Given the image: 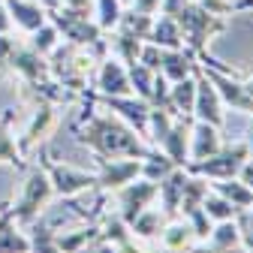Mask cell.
I'll return each mask as SVG.
<instances>
[{"mask_svg": "<svg viewBox=\"0 0 253 253\" xmlns=\"http://www.w3.org/2000/svg\"><path fill=\"white\" fill-rule=\"evenodd\" d=\"M154 253H172V250H166V247H163V250H154Z\"/></svg>", "mask_w": 253, "mask_h": 253, "instance_id": "cell-47", "label": "cell"}, {"mask_svg": "<svg viewBox=\"0 0 253 253\" xmlns=\"http://www.w3.org/2000/svg\"><path fill=\"white\" fill-rule=\"evenodd\" d=\"M166 214L160 211V208H145L133 223H130V235H139V238H154V235H160L163 232V226H166Z\"/></svg>", "mask_w": 253, "mask_h": 253, "instance_id": "cell-28", "label": "cell"}, {"mask_svg": "<svg viewBox=\"0 0 253 253\" xmlns=\"http://www.w3.org/2000/svg\"><path fill=\"white\" fill-rule=\"evenodd\" d=\"M178 24H181V34H184V45L193 51L196 57L202 51H208V42L211 37L217 34H223V30L229 27L226 18H220V15H211L208 9H202L196 0H190V3H184L178 9Z\"/></svg>", "mask_w": 253, "mask_h": 253, "instance_id": "cell-2", "label": "cell"}, {"mask_svg": "<svg viewBox=\"0 0 253 253\" xmlns=\"http://www.w3.org/2000/svg\"><path fill=\"white\" fill-rule=\"evenodd\" d=\"M121 193V220L126 226L133 223V220L157 199V181H148V178H142V181H130L126 187H121L118 190Z\"/></svg>", "mask_w": 253, "mask_h": 253, "instance_id": "cell-12", "label": "cell"}, {"mask_svg": "<svg viewBox=\"0 0 253 253\" xmlns=\"http://www.w3.org/2000/svg\"><path fill=\"white\" fill-rule=\"evenodd\" d=\"M148 42L160 45V48H184V34H181L178 18H175V15H166V12H160V18L154 15Z\"/></svg>", "mask_w": 253, "mask_h": 253, "instance_id": "cell-20", "label": "cell"}, {"mask_svg": "<svg viewBox=\"0 0 253 253\" xmlns=\"http://www.w3.org/2000/svg\"><path fill=\"white\" fill-rule=\"evenodd\" d=\"M247 148H250V157H253V130H250V136H247Z\"/></svg>", "mask_w": 253, "mask_h": 253, "instance_id": "cell-45", "label": "cell"}, {"mask_svg": "<svg viewBox=\"0 0 253 253\" xmlns=\"http://www.w3.org/2000/svg\"><path fill=\"white\" fill-rule=\"evenodd\" d=\"M54 124H57V106L48 103V100H37L34 115H30V124L24 126V133H21V139H18L21 154H27L30 148H37V145L54 130Z\"/></svg>", "mask_w": 253, "mask_h": 253, "instance_id": "cell-13", "label": "cell"}, {"mask_svg": "<svg viewBox=\"0 0 253 253\" xmlns=\"http://www.w3.org/2000/svg\"><path fill=\"white\" fill-rule=\"evenodd\" d=\"M6 9H9V18H12V27L24 30V34H34L37 27H42L48 21V12L40 0H3Z\"/></svg>", "mask_w": 253, "mask_h": 253, "instance_id": "cell-16", "label": "cell"}, {"mask_svg": "<svg viewBox=\"0 0 253 253\" xmlns=\"http://www.w3.org/2000/svg\"><path fill=\"white\" fill-rule=\"evenodd\" d=\"M196 70V54L190 51L187 45L184 48H163V63H160V73L166 76V82H181V79H190Z\"/></svg>", "mask_w": 253, "mask_h": 253, "instance_id": "cell-19", "label": "cell"}, {"mask_svg": "<svg viewBox=\"0 0 253 253\" xmlns=\"http://www.w3.org/2000/svg\"><path fill=\"white\" fill-rule=\"evenodd\" d=\"M244 3H250V0H238V3H232V12H241V6Z\"/></svg>", "mask_w": 253, "mask_h": 253, "instance_id": "cell-44", "label": "cell"}, {"mask_svg": "<svg viewBox=\"0 0 253 253\" xmlns=\"http://www.w3.org/2000/svg\"><path fill=\"white\" fill-rule=\"evenodd\" d=\"M199 67H202V63H199ZM202 73L208 76V82L220 93L223 106H232L235 112L253 115V100H250V93L244 90V82L235 79V73H223V70H214V67H202Z\"/></svg>", "mask_w": 253, "mask_h": 253, "instance_id": "cell-11", "label": "cell"}, {"mask_svg": "<svg viewBox=\"0 0 253 253\" xmlns=\"http://www.w3.org/2000/svg\"><path fill=\"white\" fill-rule=\"evenodd\" d=\"M126 70H130V84H133V93H136V97H142L148 106H151V90H154V70H148L145 67V63H130V67H126Z\"/></svg>", "mask_w": 253, "mask_h": 253, "instance_id": "cell-33", "label": "cell"}, {"mask_svg": "<svg viewBox=\"0 0 253 253\" xmlns=\"http://www.w3.org/2000/svg\"><path fill=\"white\" fill-rule=\"evenodd\" d=\"M184 3H190V0H163V3H160V12H166V15H178V9H181Z\"/></svg>", "mask_w": 253, "mask_h": 253, "instance_id": "cell-41", "label": "cell"}, {"mask_svg": "<svg viewBox=\"0 0 253 253\" xmlns=\"http://www.w3.org/2000/svg\"><path fill=\"white\" fill-rule=\"evenodd\" d=\"M193 79H196V103H193V118L196 121H205L211 126H223L226 118H223V100L220 93L214 90V84L208 82V76L202 73V67L196 63L193 70Z\"/></svg>", "mask_w": 253, "mask_h": 253, "instance_id": "cell-9", "label": "cell"}, {"mask_svg": "<svg viewBox=\"0 0 253 253\" xmlns=\"http://www.w3.org/2000/svg\"><path fill=\"white\" fill-rule=\"evenodd\" d=\"M97 238H100L97 223H87V226H79V229H60L57 232V247H60V253H79V250L90 247Z\"/></svg>", "mask_w": 253, "mask_h": 253, "instance_id": "cell-25", "label": "cell"}, {"mask_svg": "<svg viewBox=\"0 0 253 253\" xmlns=\"http://www.w3.org/2000/svg\"><path fill=\"white\" fill-rule=\"evenodd\" d=\"M121 15H124L121 0H93V21H97V27L103 34H112L121 21Z\"/></svg>", "mask_w": 253, "mask_h": 253, "instance_id": "cell-30", "label": "cell"}, {"mask_svg": "<svg viewBox=\"0 0 253 253\" xmlns=\"http://www.w3.org/2000/svg\"><path fill=\"white\" fill-rule=\"evenodd\" d=\"M160 235H163V247L172 253H190L196 247V232L184 217H172V223L163 226Z\"/></svg>", "mask_w": 253, "mask_h": 253, "instance_id": "cell-23", "label": "cell"}, {"mask_svg": "<svg viewBox=\"0 0 253 253\" xmlns=\"http://www.w3.org/2000/svg\"><path fill=\"white\" fill-rule=\"evenodd\" d=\"M82 100H84V112L76 118L73 136L79 145H84L97 154V160H109V157H139V160H148V157L157 154L151 145H145L136 136V130L130 124H124L121 118H103L93 112L90 90L82 93Z\"/></svg>", "mask_w": 253, "mask_h": 253, "instance_id": "cell-1", "label": "cell"}, {"mask_svg": "<svg viewBox=\"0 0 253 253\" xmlns=\"http://www.w3.org/2000/svg\"><path fill=\"white\" fill-rule=\"evenodd\" d=\"M15 45H18V40L12 34H0V76L6 73V63H9V54L15 51Z\"/></svg>", "mask_w": 253, "mask_h": 253, "instance_id": "cell-37", "label": "cell"}, {"mask_svg": "<svg viewBox=\"0 0 253 253\" xmlns=\"http://www.w3.org/2000/svg\"><path fill=\"white\" fill-rule=\"evenodd\" d=\"M184 184H187V172L181 166H175L166 178L157 181V199H160V208L163 214L172 220L178 217V208H181V196H184Z\"/></svg>", "mask_w": 253, "mask_h": 253, "instance_id": "cell-17", "label": "cell"}, {"mask_svg": "<svg viewBox=\"0 0 253 253\" xmlns=\"http://www.w3.org/2000/svg\"><path fill=\"white\" fill-rule=\"evenodd\" d=\"M12 109H6L3 115H0V163H9V166H15L18 172H24L27 169V160H24V154H21V148H18V142H15V136H12Z\"/></svg>", "mask_w": 253, "mask_h": 253, "instance_id": "cell-21", "label": "cell"}, {"mask_svg": "<svg viewBox=\"0 0 253 253\" xmlns=\"http://www.w3.org/2000/svg\"><path fill=\"white\" fill-rule=\"evenodd\" d=\"M196 3L202 9H208L211 15H220V18H226L232 12V0H196Z\"/></svg>", "mask_w": 253, "mask_h": 253, "instance_id": "cell-38", "label": "cell"}, {"mask_svg": "<svg viewBox=\"0 0 253 253\" xmlns=\"http://www.w3.org/2000/svg\"><path fill=\"white\" fill-rule=\"evenodd\" d=\"M139 63H145L148 70L160 73V63H163V48L154 45V42H142V51H139Z\"/></svg>", "mask_w": 253, "mask_h": 253, "instance_id": "cell-36", "label": "cell"}, {"mask_svg": "<svg viewBox=\"0 0 253 253\" xmlns=\"http://www.w3.org/2000/svg\"><path fill=\"white\" fill-rule=\"evenodd\" d=\"M48 21L57 27L60 40L73 42V45H97L106 37L97 27V21H93V12L87 9H51Z\"/></svg>", "mask_w": 253, "mask_h": 253, "instance_id": "cell-4", "label": "cell"}, {"mask_svg": "<svg viewBox=\"0 0 253 253\" xmlns=\"http://www.w3.org/2000/svg\"><path fill=\"white\" fill-rule=\"evenodd\" d=\"M100 103L106 109H112L124 124H130L139 136H148V115H151V106L136 97V93H126V97H100Z\"/></svg>", "mask_w": 253, "mask_h": 253, "instance_id": "cell-14", "label": "cell"}, {"mask_svg": "<svg viewBox=\"0 0 253 253\" xmlns=\"http://www.w3.org/2000/svg\"><path fill=\"white\" fill-rule=\"evenodd\" d=\"M217 151H220V126H211L205 121L190 124V163L208 160Z\"/></svg>", "mask_w": 253, "mask_h": 253, "instance_id": "cell-18", "label": "cell"}, {"mask_svg": "<svg viewBox=\"0 0 253 253\" xmlns=\"http://www.w3.org/2000/svg\"><path fill=\"white\" fill-rule=\"evenodd\" d=\"M93 90L100 97H126V93H133L126 63L118 60L115 54H106L97 63V70H93Z\"/></svg>", "mask_w": 253, "mask_h": 253, "instance_id": "cell-7", "label": "cell"}, {"mask_svg": "<svg viewBox=\"0 0 253 253\" xmlns=\"http://www.w3.org/2000/svg\"><path fill=\"white\" fill-rule=\"evenodd\" d=\"M30 250L27 253H60V247H57V232L48 226V223H42V220L37 217V220H30Z\"/></svg>", "mask_w": 253, "mask_h": 253, "instance_id": "cell-29", "label": "cell"}, {"mask_svg": "<svg viewBox=\"0 0 253 253\" xmlns=\"http://www.w3.org/2000/svg\"><path fill=\"white\" fill-rule=\"evenodd\" d=\"M151 24H154V15H142L136 9H126L124 6V15L118 21V34H126V37H133V40H142L148 42V34H151Z\"/></svg>", "mask_w": 253, "mask_h": 253, "instance_id": "cell-27", "label": "cell"}, {"mask_svg": "<svg viewBox=\"0 0 253 253\" xmlns=\"http://www.w3.org/2000/svg\"><path fill=\"white\" fill-rule=\"evenodd\" d=\"M202 211L211 217V220H235V214H238V208L229 202V199H223L220 193H214V190H208L205 193V199H202Z\"/></svg>", "mask_w": 253, "mask_h": 253, "instance_id": "cell-34", "label": "cell"}, {"mask_svg": "<svg viewBox=\"0 0 253 253\" xmlns=\"http://www.w3.org/2000/svg\"><path fill=\"white\" fill-rule=\"evenodd\" d=\"M30 40H27V45L34 48V51H40L42 57H48L57 45H60V34H57V27L51 24V21H45L42 27H37L34 34H27Z\"/></svg>", "mask_w": 253, "mask_h": 253, "instance_id": "cell-32", "label": "cell"}, {"mask_svg": "<svg viewBox=\"0 0 253 253\" xmlns=\"http://www.w3.org/2000/svg\"><path fill=\"white\" fill-rule=\"evenodd\" d=\"M244 9H253V0H250V3H244V6H241V12H244Z\"/></svg>", "mask_w": 253, "mask_h": 253, "instance_id": "cell-46", "label": "cell"}, {"mask_svg": "<svg viewBox=\"0 0 253 253\" xmlns=\"http://www.w3.org/2000/svg\"><path fill=\"white\" fill-rule=\"evenodd\" d=\"M142 178V160L139 157H109L100 160V172H97V187L100 190H121L130 181Z\"/></svg>", "mask_w": 253, "mask_h": 253, "instance_id": "cell-10", "label": "cell"}, {"mask_svg": "<svg viewBox=\"0 0 253 253\" xmlns=\"http://www.w3.org/2000/svg\"><path fill=\"white\" fill-rule=\"evenodd\" d=\"M30 238L18 229V223L6 214V205L0 208V253H27Z\"/></svg>", "mask_w": 253, "mask_h": 253, "instance_id": "cell-24", "label": "cell"}, {"mask_svg": "<svg viewBox=\"0 0 253 253\" xmlns=\"http://www.w3.org/2000/svg\"><path fill=\"white\" fill-rule=\"evenodd\" d=\"M6 70H12L24 82V87H37L40 82L51 79V73H48V57H42L40 51H34L27 42H18L15 45V51L9 54Z\"/></svg>", "mask_w": 253, "mask_h": 253, "instance_id": "cell-8", "label": "cell"}, {"mask_svg": "<svg viewBox=\"0 0 253 253\" xmlns=\"http://www.w3.org/2000/svg\"><path fill=\"white\" fill-rule=\"evenodd\" d=\"M250 160V148L247 142H235L229 148H220L217 154H211L208 160H199V163H187L184 172L187 175H205L211 181L217 178H238L241 166Z\"/></svg>", "mask_w": 253, "mask_h": 253, "instance_id": "cell-6", "label": "cell"}, {"mask_svg": "<svg viewBox=\"0 0 253 253\" xmlns=\"http://www.w3.org/2000/svg\"><path fill=\"white\" fill-rule=\"evenodd\" d=\"M238 181H244V184L253 190V160H247V163L241 166V172H238Z\"/></svg>", "mask_w": 253, "mask_h": 253, "instance_id": "cell-42", "label": "cell"}, {"mask_svg": "<svg viewBox=\"0 0 253 253\" xmlns=\"http://www.w3.org/2000/svg\"><path fill=\"white\" fill-rule=\"evenodd\" d=\"M193 103H196V79H181L169 84V112L175 118H193Z\"/></svg>", "mask_w": 253, "mask_h": 253, "instance_id": "cell-22", "label": "cell"}, {"mask_svg": "<svg viewBox=\"0 0 253 253\" xmlns=\"http://www.w3.org/2000/svg\"><path fill=\"white\" fill-rule=\"evenodd\" d=\"M160 3L163 0H130V9H136L142 15H157L160 12Z\"/></svg>", "mask_w": 253, "mask_h": 253, "instance_id": "cell-39", "label": "cell"}, {"mask_svg": "<svg viewBox=\"0 0 253 253\" xmlns=\"http://www.w3.org/2000/svg\"><path fill=\"white\" fill-rule=\"evenodd\" d=\"M0 34H12V18H9V9L3 0H0Z\"/></svg>", "mask_w": 253, "mask_h": 253, "instance_id": "cell-40", "label": "cell"}, {"mask_svg": "<svg viewBox=\"0 0 253 253\" xmlns=\"http://www.w3.org/2000/svg\"><path fill=\"white\" fill-rule=\"evenodd\" d=\"M235 223H238V232H241V244L253 253V208H241L235 214Z\"/></svg>", "mask_w": 253, "mask_h": 253, "instance_id": "cell-35", "label": "cell"}, {"mask_svg": "<svg viewBox=\"0 0 253 253\" xmlns=\"http://www.w3.org/2000/svg\"><path fill=\"white\" fill-rule=\"evenodd\" d=\"M211 247L217 250V253H229L232 247H238L241 244V232H238V223L235 220H220V223L211 229Z\"/></svg>", "mask_w": 253, "mask_h": 253, "instance_id": "cell-31", "label": "cell"}, {"mask_svg": "<svg viewBox=\"0 0 253 253\" xmlns=\"http://www.w3.org/2000/svg\"><path fill=\"white\" fill-rule=\"evenodd\" d=\"M190 124H193V118H175L166 139L157 145V148H163V154L181 169L190 163Z\"/></svg>", "mask_w": 253, "mask_h": 253, "instance_id": "cell-15", "label": "cell"}, {"mask_svg": "<svg viewBox=\"0 0 253 253\" xmlns=\"http://www.w3.org/2000/svg\"><path fill=\"white\" fill-rule=\"evenodd\" d=\"M214 193H220L223 199H229L238 211L241 208H253V190L244 184V181H238V178H217V181H211L208 184Z\"/></svg>", "mask_w": 253, "mask_h": 253, "instance_id": "cell-26", "label": "cell"}, {"mask_svg": "<svg viewBox=\"0 0 253 253\" xmlns=\"http://www.w3.org/2000/svg\"><path fill=\"white\" fill-rule=\"evenodd\" d=\"M244 90H247V93H250V100H253V76H250V79H247V82H244Z\"/></svg>", "mask_w": 253, "mask_h": 253, "instance_id": "cell-43", "label": "cell"}, {"mask_svg": "<svg viewBox=\"0 0 253 253\" xmlns=\"http://www.w3.org/2000/svg\"><path fill=\"white\" fill-rule=\"evenodd\" d=\"M54 196V187L45 175V169L40 163L24 169V184H21V196L15 205H6V214L15 220V223H30V220H37L40 211L48 205V199Z\"/></svg>", "mask_w": 253, "mask_h": 253, "instance_id": "cell-3", "label": "cell"}, {"mask_svg": "<svg viewBox=\"0 0 253 253\" xmlns=\"http://www.w3.org/2000/svg\"><path fill=\"white\" fill-rule=\"evenodd\" d=\"M37 163L45 169V175H48V181H51V187H54V196H60V199H67V196H82V193H90V190H100V187H97V172L90 175V172L73 169V166H67V163H51L45 148H40V160H37Z\"/></svg>", "mask_w": 253, "mask_h": 253, "instance_id": "cell-5", "label": "cell"}, {"mask_svg": "<svg viewBox=\"0 0 253 253\" xmlns=\"http://www.w3.org/2000/svg\"><path fill=\"white\" fill-rule=\"evenodd\" d=\"M121 3H124V6H130V0H121Z\"/></svg>", "mask_w": 253, "mask_h": 253, "instance_id": "cell-49", "label": "cell"}, {"mask_svg": "<svg viewBox=\"0 0 253 253\" xmlns=\"http://www.w3.org/2000/svg\"><path fill=\"white\" fill-rule=\"evenodd\" d=\"M79 253H93V250H90V247H84V250H79Z\"/></svg>", "mask_w": 253, "mask_h": 253, "instance_id": "cell-48", "label": "cell"}]
</instances>
